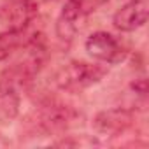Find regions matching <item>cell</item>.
Here are the masks:
<instances>
[{
  "label": "cell",
  "mask_w": 149,
  "mask_h": 149,
  "mask_svg": "<svg viewBox=\"0 0 149 149\" xmlns=\"http://www.w3.org/2000/svg\"><path fill=\"white\" fill-rule=\"evenodd\" d=\"M105 74H107V68L98 63L68 61L56 72L54 83L58 84V88L65 91H81L84 88H90L100 83Z\"/></svg>",
  "instance_id": "6da1fadb"
},
{
  "label": "cell",
  "mask_w": 149,
  "mask_h": 149,
  "mask_svg": "<svg viewBox=\"0 0 149 149\" xmlns=\"http://www.w3.org/2000/svg\"><path fill=\"white\" fill-rule=\"evenodd\" d=\"M100 4V0H67L58 21H56V33L60 39L70 40L77 32L79 21L90 16Z\"/></svg>",
  "instance_id": "7a4b0ae2"
},
{
  "label": "cell",
  "mask_w": 149,
  "mask_h": 149,
  "mask_svg": "<svg viewBox=\"0 0 149 149\" xmlns=\"http://www.w3.org/2000/svg\"><path fill=\"white\" fill-rule=\"evenodd\" d=\"M86 51L97 61L109 63V65L119 63L126 56V51L119 44V40L114 35L107 33V32H95V33H91L86 39Z\"/></svg>",
  "instance_id": "3957f363"
},
{
  "label": "cell",
  "mask_w": 149,
  "mask_h": 149,
  "mask_svg": "<svg viewBox=\"0 0 149 149\" xmlns=\"http://www.w3.org/2000/svg\"><path fill=\"white\" fill-rule=\"evenodd\" d=\"M147 2L146 0H130L119 7L112 18V25L119 32H135L147 21Z\"/></svg>",
  "instance_id": "277c9868"
},
{
  "label": "cell",
  "mask_w": 149,
  "mask_h": 149,
  "mask_svg": "<svg viewBox=\"0 0 149 149\" xmlns=\"http://www.w3.org/2000/svg\"><path fill=\"white\" fill-rule=\"evenodd\" d=\"M37 14V7L32 0H14L2 11L4 32H23L25 26Z\"/></svg>",
  "instance_id": "5b68a950"
},
{
  "label": "cell",
  "mask_w": 149,
  "mask_h": 149,
  "mask_svg": "<svg viewBox=\"0 0 149 149\" xmlns=\"http://www.w3.org/2000/svg\"><path fill=\"white\" fill-rule=\"evenodd\" d=\"M132 125V114L125 109H109L95 118V128L102 135H119Z\"/></svg>",
  "instance_id": "8992f818"
},
{
  "label": "cell",
  "mask_w": 149,
  "mask_h": 149,
  "mask_svg": "<svg viewBox=\"0 0 149 149\" xmlns=\"http://www.w3.org/2000/svg\"><path fill=\"white\" fill-rule=\"evenodd\" d=\"M19 111V97L11 84H0V125H9Z\"/></svg>",
  "instance_id": "52a82bcc"
}]
</instances>
